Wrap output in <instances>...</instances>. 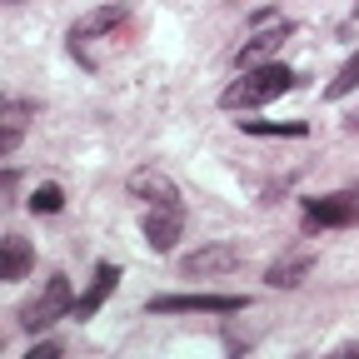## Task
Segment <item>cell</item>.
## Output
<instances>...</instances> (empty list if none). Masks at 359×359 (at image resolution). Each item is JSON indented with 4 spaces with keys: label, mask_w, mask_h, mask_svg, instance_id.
I'll use <instances>...</instances> for the list:
<instances>
[{
    "label": "cell",
    "mask_w": 359,
    "mask_h": 359,
    "mask_svg": "<svg viewBox=\"0 0 359 359\" xmlns=\"http://www.w3.org/2000/svg\"><path fill=\"white\" fill-rule=\"evenodd\" d=\"M65 314H75L70 280H65V275H50V280H45V290L20 309V330H25V334H40V330H50L55 320H65Z\"/></svg>",
    "instance_id": "obj_2"
},
{
    "label": "cell",
    "mask_w": 359,
    "mask_h": 359,
    "mask_svg": "<svg viewBox=\"0 0 359 359\" xmlns=\"http://www.w3.org/2000/svg\"><path fill=\"white\" fill-rule=\"evenodd\" d=\"M290 35H294V25H290V20L269 25V30H259V35H250V40L240 45L235 65H240V70H250V65H264V60H275V55H280V45H285Z\"/></svg>",
    "instance_id": "obj_8"
},
{
    "label": "cell",
    "mask_w": 359,
    "mask_h": 359,
    "mask_svg": "<svg viewBox=\"0 0 359 359\" xmlns=\"http://www.w3.org/2000/svg\"><path fill=\"white\" fill-rule=\"evenodd\" d=\"M35 264V250L20 240V235H6L0 240V280H25Z\"/></svg>",
    "instance_id": "obj_11"
},
{
    "label": "cell",
    "mask_w": 359,
    "mask_h": 359,
    "mask_svg": "<svg viewBox=\"0 0 359 359\" xmlns=\"http://www.w3.org/2000/svg\"><path fill=\"white\" fill-rule=\"evenodd\" d=\"M344 125H349V130H359V115H349V120H344Z\"/></svg>",
    "instance_id": "obj_18"
},
{
    "label": "cell",
    "mask_w": 359,
    "mask_h": 359,
    "mask_svg": "<svg viewBox=\"0 0 359 359\" xmlns=\"http://www.w3.org/2000/svg\"><path fill=\"white\" fill-rule=\"evenodd\" d=\"M245 294H155L150 314H240Z\"/></svg>",
    "instance_id": "obj_3"
},
{
    "label": "cell",
    "mask_w": 359,
    "mask_h": 359,
    "mask_svg": "<svg viewBox=\"0 0 359 359\" xmlns=\"http://www.w3.org/2000/svg\"><path fill=\"white\" fill-rule=\"evenodd\" d=\"M240 125H245L250 135H304V130H309L304 120H280V125H275V120H240Z\"/></svg>",
    "instance_id": "obj_16"
},
{
    "label": "cell",
    "mask_w": 359,
    "mask_h": 359,
    "mask_svg": "<svg viewBox=\"0 0 359 359\" xmlns=\"http://www.w3.org/2000/svg\"><path fill=\"white\" fill-rule=\"evenodd\" d=\"M304 224L309 230H339V224H359V195L339 190L325 200H309L304 205Z\"/></svg>",
    "instance_id": "obj_5"
},
{
    "label": "cell",
    "mask_w": 359,
    "mask_h": 359,
    "mask_svg": "<svg viewBox=\"0 0 359 359\" xmlns=\"http://www.w3.org/2000/svg\"><path fill=\"white\" fill-rule=\"evenodd\" d=\"M30 115H35L30 100H6V135H0V155H11V150L20 145V130H25Z\"/></svg>",
    "instance_id": "obj_13"
},
{
    "label": "cell",
    "mask_w": 359,
    "mask_h": 359,
    "mask_svg": "<svg viewBox=\"0 0 359 359\" xmlns=\"http://www.w3.org/2000/svg\"><path fill=\"white\" fill-rule=\"evenodd\" d=\"M125 6H120V0H115V6H95V11H85L75 25H70V45H75V50H80V45L85 40H95V35H110V30H120L125 25Z\"/></svg>",
    "instance_id": "obj_9"
},
{
    "label": "cell",
    "mask_w": 359,
    "mask_h": 359,
    "mask_svg": "<svg viewBox=\"0 0 359 359\" xmlns=\"http://www.w3.org/2000/svg\"><path fill=\"white\" fill-rule=\"evenodd\" d=\"M125 190L130 200H145V205H180V190H175V180L155 165H140L130 180H125Z\"/></svg>",
    "instance_id": "obj_6"
},
{
    "label": "cell",
    "mask_w": 359,
    "mask_h": 359,
    "mask_svg": "<svg viewBox=\"0 0 359 359\" xmlns=\"http://www.w3.org/2000/svg\"><path fill=\"white\" fill-rule=\"evenodd\" d=\"M294 70H285L280 60H264V65H250V70H240V80H230L224 85V95H219V105L224 110H255V105H269V100H280V95H290L294 90Z\"/></svg>",
    "instance_id": "obj_1"
},
{
    "label": "cell",
    "mask_w": 359,
    "mask_h": 359,
    "mask_svg": "<svg viewBox=\"0 0 359 359\" xmlns=\"http://www.w3.org/2000/svg\"><path fill=\"white\" fill-rule=\"evenodd\" d=\"M354 90H359V55H349V60L339 65V75L330 80L325 95H330V100H344V95H354Z\"/></svg>",
    "instance_id": "obj_14"
},
{
    "label": "cell",
    "mask_w": 359,
    "mask_h": 359,
    "mask_svg": "<svg viewBox=\"0 0 359 359\" xmlns=\"http://www.w3.org/2000/svg\"><path fill=\"white\" fill-rule=\"evenodd\" d=\"M180 230H185V205H150V215H145V245L150 250L165 255L180 240Z\"/></svg>",
    "instance_id": "obj_7"
},
{
    "label": "cell",
    "mask_w": 359,
    "mask_h": 359,
    "mask_svg": "<svg viewBox=\"0 0 359 359\" xmlns=\"http://www.w3.org/2000/svg\"><path fill=\"white\" fill-rule=\"evenodd\" d=\"M60 210H65V190L60 185H40L30 195V215H60Z\"/></svg>",
    "instance_id": "obj_15"
},
{
    "label": "cell",
    "mask_w": 359,
    "mask_h": 359,
    "mask_svg": "<svg viewBox=\"0 0 359 359\" xmlns=\"http://www.w3.org/2000/svg\"><path fill=\"white\" fill-rule=\"evenodd\" d=\"M6 6H15V0H6Z\"/></svg>",
    "instance_id": "obj_19"
},
{
    "label": "cell",
    "mask_w": 359,
    "mask_h": 359,
    "mask_svg": "<svg viewBox=\"0 0 359 359\" xmlns=\"http://www.w3.org/2000/svg\"><path fill=\"white\" fill-rule=\"evenodd\" d=\"M314 269V255H285V259H275L264 269V285H275V290H294L304 275Z\"/></svg>",
    "instance_id": "obj_12"
},
{
    "label": "cell",
    "mask_w": 359,
    "mask_h": 359,
    "mask_svg": "<svg viewBox=\"0 0 359 359\" xmlns=\"http://www.w3.org/2000/svg\"><path fill=\"white\" fill-rule=\"evenodd\" d=\"M245 264V255H240V245H200L195 255H185L180 259V269H185L190 280H215V275H230V269H240Z\"/></svg>",
    "instance_id": "obj_4"
},
{
    "label": "cell",
    "mask_w": 359,
    "mask_h": 359,
    "mask_svg": "<svg viewBox=\"0 0 359 359\" xmlns=\"http://www.w3.org/2000/svg\"><path fill=\"white\" fill-rule=\"evenodd\" d=\"M55 354H60V344H55V339H45V344H30L25 359H55Z\"/></svg>",
    "instance_id": "obj_17"
},
{
    "label": "cell",
    "mask_w": 359,
    "mask_h": 359,
    "mask_svg": "<svg viewBox=\"0 0 359 359\" xmlns=\"http://www.w3.org/2000/svg\"><path fill=\"white\" fill-rule=\"evenodd\" d=\"M115 285H120V269H115V264H95V280H90V290L75 299V314H70V320H95L100 304L115 294Z\"/></svg>",
    "instance_id": "obj_10"
}]
</instances>
